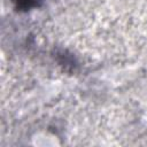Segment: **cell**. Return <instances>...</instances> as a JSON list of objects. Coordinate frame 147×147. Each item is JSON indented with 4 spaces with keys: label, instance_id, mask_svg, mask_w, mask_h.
I'll use <instances>...</instances> for the list:
<instances>
[{
    "label": "cell",
    "instance_id": "1",
    "mask_svg": "<svg viewBox=\"0 0 147 147\" xmlns=\"http://www.w3.org/2000/svg\"><path fill=\"white\" fill-rule=\"evenodd\" d=\"M16 8L21 10H29L38 5L40 0H13Z\"/></svg>",
    "mask_w": 147,
    "mask_h": 147
}]
</instances>
